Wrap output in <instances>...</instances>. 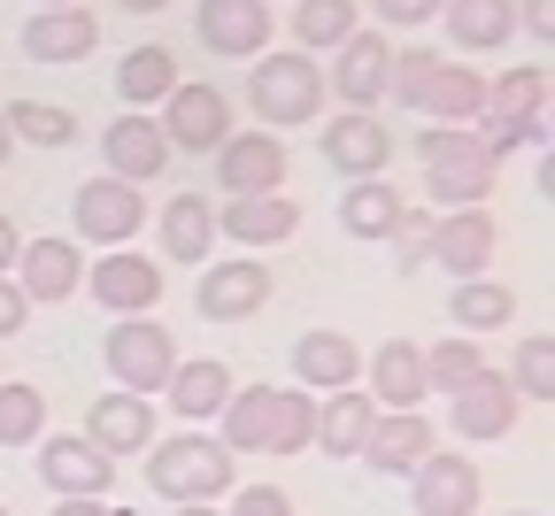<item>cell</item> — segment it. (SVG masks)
I'll return each mask as SVG.
<instances>
[{
  "label": "cell",
  "instance_id": "cell-1",
  "mask_svg": "<svg viewBox=\"0 0 555 516\" xmlns=\"http://www.w3.org/2000/svg\"><path fill=\"white\" fill-rule=\"evenodd\" d=\"M409 146H416V163H425V193H433L440 216H448V208H486V193H494V170H502V163L478 146V131L433 124V131H416Z\"/></svg>",
  "mask_w": 555,
  "mask_h": 516
},
{
  "label": "cell",
  "instance_id": "cell-2",
  "mask_svg": "<svg viewBox=\"0 0 555 516\" xmlns=\"http://www.w3.org/2000/svg\"><path fill=\"white\" fill-rule=\"evenodd\" d=\"M324 69L317 54H255V78H247V108L262 116V131H294V124H317L324 116Z\"/></svg>",
  "mask_w": 555,
  "mask_h": 516
},
{
  "label": "cell",
  "instance_id": "cell-3",
  "mask_svg": "<svg viewBox=\"0 0 555 516\" xmlns=\"http://www.w3.org/2000/svg\"><path fill=\"white\" fill-rule=\"evenodd\" d=\"M232 463H240V455H224V439L178 431V439H155V448H147V486H155L170 508L217 501V493H232Z\"/></svg>",
  "mask_w": 555,
  "mask_h": 516
},
{
  "label": "cell",
  "instance_id": "cell-4",
  "mask_svg": "<svg viewBox=\"0 0 555 516\" xmlns=\"http://www.w3.org/2000/svg\"><path fill=\"white\" fill-rule=\"evenodd\" d=\"M101 362H108V378L116 394H139V401H155L178 371V339L155 324V317H116L108 339H101Z\"/></svg>",
  "mask_w": 555,
  "mask_h": 516
},
{
  "label": "cell",
  "instance_id": "cell-5",
  "mask_svg": "<svg viewBox=\"0 0 555 516\" xmlns=\"http://www.w3.org/2000/svg\"><path fill=\"white\" fill-rule=\"evenodd\" d=\"M139 224H147V193L124 185V178H108V170L69 193V232L93 240V247H131Z\"/></svg>",
  "mask_w": 555,
  "mask_h": 516
},
{
  "label": "cell",
  "instance_id": "cell-6",
  "mask_svg": "<svg viewBox=\"0 0 555 516\" xmlns=\"http://www.w3.org/2000/svg\"><path fill=\"white\" fill-rule=\"evenodd\" d=\"M217 185H224V201H255V193H286V139L278 131H232L217 155Z\"/></svg>",
  "mask_w": 555,
  "mask_h": 516
},
{
  "label": "cell",
  "instance_id": "cell-7",
  "mask_svg": "<svg viewBox=\"0 0 555 516\" xmlns=\"http://www.w3.org/2000/svg\"><path fill=\"white\" fill-rule=\"evenodd\" d=\"M401 155V139L386 131V116H363V108H339L324 124V163L339 185H356V178H386V163Z\"/></svg>",
  "mask_w": 555,
  "mask_h": 516
},
{
  "label": "cell",
  "instance_id": "cell-8",
  "mask_svg": "<svg viewBox=\"0 0 555 516\" xmlns=\"http://www.w3.org/2000/svg\"><path fill=\"white\" fill-rule=\"evenodd\" d=\"M163 139H170V155H217L232 139V93L224 86H178L163 101Z\"/></svg>",
  "mask_w": 555,
  "mask_h": 516
},
{
  "label": "cell",
  "instance_id": "cell-9",
  "mask_svg": "<svg viewBox=\"0 0 555 516\" xmlns=\"http://www.w3.org/2000/svg\"><path fill=\"white\" fill-rule=\"evenodd\" d=\"M39 478H47L62 501H108L116 463L93 448L86 431H54V439H39Z\"/></svg>",
  "mask_w": 555,
  "mask_h": 516
},
{
  "label": "cell",
  "instance_id": "cell-10",
  "mask_svg": "<svg viewBox=\"0 0 555 516\" xmlns=\"http://www.w3.org/2000/svg\"><path fill=\"white\" fill-rule=\"evenodd\" d=\"M193 31H201L208 54H240V62H255V54H270L278 9H270V0H201V9H193Z\"/></svg>",
  "mask_w": 555,
  "mask_h": 516
},
{
  "label": "cell",
  "instance_id": "cell-11",
  "mask_svg": "<svg viewBox=\"0 0 555 516\" xmlns=\"http://www.w3.org/2000/svg\"><path fill=\"white\" fill-rule=\"evenodd\" d=\"M386 62H393V39H386V31H356V39L332 54L324 93H339V108L378 116V101H386Z\"/></svg>",
  "mask_w": 555,
  "mask_h": 516
},
{
  "label": "cell",
  "instance_id": "cell-12",
  "mask_svg": "<svg viewBox=\"0 0 555 516\" xmlns=\"http://www.w3.org/2000/svg\"><path fill=\"white\" fill-rule=\"evenodd\" d=\"M101 163H108V178H124V185L147 193V185L170 170V139H163L155 116H131V108H124V116L101 131Z\"/></svg>",
  "mask_w": 555,
  "mask_h": 516
},
{
  "label": "cell",
  "instance_id": "cell-13",
  "mask_svg": "<svg viewBox=\"0 0 555 516\" xmlns=\"http://www.w3.org/2000/svg\"><path fill=\"white\" fill-rule=\"evenodd\" d=\"M517 386L502 378V371H478L470 386H455L448 394V431L463 439V448H478V439H502L509 424H517Z\"/></svg>",
  "mask_w": 555,
  "mask_h": 516
},
{
  "label": "cell",
  "instance_id": "cell-14",
  "mask_svg": "<svg viewBox=\"0 0 555 516\" xmlns=\"http://www.w3.org/2000/svg\"><path fill=\"white\" fill-rule=\"evenodd\" d=\"M86 285H93V301H101L108 317H147V309L163 301L155 255H131V247H108V255L86 270Z\"/></svg>",
  "mask_w": 555,
  "mask_h": 516
},
{
  "label": "cell",
  "instance_id": "cell-15",
  "mask_svg": "<svg viewBox=\"0 0 555 516\" xmlns=\"http://www.w3.org/2000/svg\"><path fill=\"white\" fill-rule=\"evenodd\" d=\"M270 270L255 262V255H232V262H217V270H201V285H193V309L208 317V324H240V317H255L262 301H270Z\"/></svg>",
  "mask_w": 555,
  "mask_h": 516
},
{
  "label": "cell",
  "instance_id": "cell-16",
  "mask_svg": "<svg viewBox=\"0 0 555 516\" xmlns=\"http://www.w3.org/2000/svg\"><path fill=\"white\" fill-rule=\"evenodd\" d=\"M433 448H440V431L425 424V409H378V416H371V439H363V455H356V463H371L378 478H409Z\"/></svg>",
  "mask_w": 555,
  "mask_h": 516
},
{
  "label": "cell",
  "instance_id": "cell-17",
  "mask_svg": "<svg viewBox=\"0 0 555 516\" xmlns=\"http://www.w3.org/2000/svg\"><path fill=\"white\" fill-rule=\"evenodd\" d=\"M425 262H433V270H455V285H463V278H486V262H494V216H486V208H448V216H433Z\"/></svg>",
  "mask_w": 555,
  "mask_h": 516
},
{
  "label": "cell",
  "instance_id": "cell-18",
  "mask_svg": "<svg viewBox=\"0 0 555 516\" xmlns=\"http://www.w3.org/2000/svg\"><path fill=\"white\" fill-rule=\"evenodd\" d=\"M16 293L31 309H47V301H69V293L86 285V247L78 240H31V247H16Z\"/></svg>",
  "mask_w": 555,
  "mask_h": 516
},
{
  "label": "cell",
  "instance_id": "cell-19",
  "mask_svg": "<svg viewBox=\"0 0 555 516\" xmlns=\"http://www.w3.org/2000/svg\"><path fill=\"white\" fill-rule=\"evenodd\" d=\"M86 439H93L108 463H116V455H147V448H155V401H139V394H93Z\"/></svg>",
  "mask_w": 555,
  "mask_h": 516
},
{
  "label": "cell",
  "instance_id": "cell-20",
  "mask_svg": "<svg viewBox=\"0 0 555 516\" xmlns=\"http://www.w3.org/2000/svg\"><path fill=\"white\" fill-rule=\"evenodd\" d=\"M294 378H301V394H347L363 378V347L347 339V332H301L294 339Z\"/></svg>",
  "mask_w": 555,
  "mask_h": 516
},
{
  "label": "cell",
  "instance_id": "cell-21",
  "mask_svg": "<svg viewBox=\"0 0 555 516\" xmlns=\"http://www.w3.org/2000/svg\"><path fill=\"white\" fill-rule=\"evenodd\" d=\"M409 486H416V516H478V463L470 455H425L409 470Z\"/></svg>",
  "mask_w": 555,
  "mask_h": 516
},
{
  "label": "cell",
  "instance_id": "cell-22",
  "mask_svg": "<svg viewBox=\"0 0 555 516\" xmlns=\"http://www.w3.org/2000/svg\"><path fill=\"white\" fill-rule=\"evenodd\" d=\"M155 240H163L170 262H208V255H217V201H208V193L163 201L155 208Z\"/></svg>",
  "mask_w": 555,
  "mask_h": 516
},
{
  "label": "cell",
  "instance_id": "cell-23",
  "mask_svg": "<svg viewBox=\"0 0 555 516\" xmlns=\"http://www.w3.org/2000/svg\"><path fill=\"white\" fill-rule=\"evenodd\" d=\"M217 232L240 240V247H286L301 232V208L286 193H255V201H224L217 208Z\"/></svg>",
  "mask_w": 555,
  "mask_h": 516
},
{
  "label": "cell",
  "instance_id": "cell-24",
  "mask_svg": "<svg viewBox=\"0 0 555 516\" xmlns=\"http://www.w3.org/2000/svg\"><path fill=\"white\" fill-rule=\"evenodd\" d=\"M433 24H448L455 54H494L517 39V0H440Z\"/></svg>",
  "mask_w": 555,
  "mask_h": 516
},
{
  "label": "cell",
  "instance_id": "cell-25",
  "mask_svg": "<svg viewBox=\"0 0 555 516\" xmlns=\"http://www.w3.org/2000/svg\"><path fill=\"white\" fill-rule=\"evenodd\" d=\"M363 378H371V401L378 409H425V347L409 339H386L378 354H363Z\"/></svg>",
  "mask_w": 555,
  "mask_h": 516
},
{
  "label": "cell",
  "instance_id": "cell-26",
  "mask_svg": "<svg viewBox=\"0 0 555 516\" xmlns=\"http://www.w3.org/2000/svg\"><path fill=\"white\" fill-rule=\"evenodd\" d=\"M401 216H409V201H401L393 178H356V185H339V232H347V240H393Z\"/></svg>",
  "mask_w": 555,
  "mask_h": 516
},
{
  "label": "cell",
  "instance_id": "cell-27",
  "mask_svg": "<svg viewBox=\"0 0 555 516\" xmlns=\"http://www.w3.org/2000/svg\"><path fill=\"white\" fill-rule=\"evenodd\" d=\"M93 47H101L93 9H39V16L24 24V54H31V62H86Z\"/></svg>",
  "mask_w": 555,
  "mask_h": 516
},
{
  "label": "cell",
  "instance_id": "cell-28",
  "mask_svg": "<svg viewBox=\"0 0 555 516\" xmlns=\"http://www.w3.org/2000/svg\"><path fill=\"white\" fill-rule=\"evenodd\" d=\"M185 78H178V54L170 47H131L124 62H116V101L131 108V116H155V101H170Z\"/></svg>",
  "mask_w": 555,
  "mask_h": 516
},
{
  "label": "cell",
  "instance_id": "cell-29",
  "mask_svg": "<svg viewBox=\"0 0 555 516\" xmlns=\"http://www.w3.org/2000/svg\"><path fill=\"white\" fill-rule=\"evenodd\" d=\"M232 371H224V362L217 354H201V362H178V371H170V386H163V401L185 416V424H208V416H217L224 401H232Z\"/></svg>",
  "mask_w": 555,
  "mask_h": 516
},
{
  "label": "cell",
  "instance_id": "cell-30",
  "mask_svg": "<svg viewBox=\"0 0 555 516\" xmlns=\"http://www.w3.org/2000/svg\"><path fill=\"white\" fill-rule=\"evenodd\" d=\"M448 324H455L463 339H478V332H509V324H517V293H509L502 278H463V285L448 293Z\"/></svg>",
  "mask_w": 555,
  "mask_h": 516
},
{
  "label": "cell",
  "instance_id": "cell-31",
  "mask_svg": "<svg viewBox=\"0 0 555 516\" xmlns=\"http://www.w3.org/2000/svg\"><path fill=\"white\" fill-rule=\"evenodd\" d=\"M416 108H425L433 124H478V108H486V78H478V69L470 62H448L440 54V69H433V78H425V101H416Z\"/></svg>",
  "mask_w": 555,
  "mask_h": 516
},
{
  "label": "cell",
  "instance_id": "cell-32",
  "mask_svg": "<svg viewBox=\"0 0 555 516\" xmlns=\"http://www.w3.org/2000/svg\"><path fill=\"white\" fill-rule=\"evenodd\" d=\"M547 62H517L502 78H486V108L478 116H502V124H540L547 116Z\"/></svg>",
  "mask_w": 555,
  "mask_h": 516
},
{
  "label": "cell",
  "instance_id": "cell-33",
  "mask_svg": "<svg viewBox=\"0 0 555 516\" xmlns=\"http://www.w3.org/2000/svg\"><path fill=\"white\" fill-rule=\"evenodd\" d=\"M371 416H378V401L371 394H324L317 401V439L309 448H324V455H363V439H371Z\"/></svg>",
  "mask_w": 555,
  "mask_h": 516
},
{
  "label": "cell",
  "instance_id": "cell-34",
  "mask_svg": "<svg viewBox=\"0 0 555 516\" xmlns=\"http://www.w3.org/2000/svg\"><path fill=\"white\" fill-rule=\"evenodd\" d=\"M356 31V0H294V54H339Z\"/></svg>",
  "mask_w": 555,
  "mask_h": 516
},
{
  "label": "cell",
  "instance_id": "cell-35",
  "mask_svg": "<svg viewBox=\"0 0 555 516\" xmlns=\"http://www.w3.org/2000/svg\"><path fill=\"white\" fill-rule=\"evenodd\" d=\"M309 439H317V394H278V386H270L262 455H309Z\"/></svg>",
  "mask_w": 555,
  "mask_h": 516
},
{
  "label": "cell",
  "instance_id": "cell-36",
  "mask_svg": "<svg viewBox=\"0 0 555 516\" xmlns=\"http://www.w3.org/2000/svg\"><path fill=\"white\" fill-rule=\"evenodd\" d=\"M0 124H9L16 146H78V116L54 108V101H31V93L0 108Z\"/></svg>",
  "mask_w": 555,
  "mask_h": 516
},
{
  "label": "cell",
  "instance_id": "cell-37",
  "mask_svg": "<svg viewBox=\"0 0 555 516\" xmlns=\"http://www.w3.org/2000/svg\"><path fill=\"white\" fill-rule=\"evenodd\" d=\"M47 439V394L31 378H0V448H31Z\"/></svg>",
  "mask_w": 555,
  "mask_h": 516
},
{
  "label": "cell",
  "instance_id": "cell-38",
  "mask_svg": "<svg viewBox=\"0 0 555 516\" xmlns=\"http://www.w3.org/2000/svg\"><path fill=\"white\" fill-rule=\"evenodd\" d=\"M224 424V455H262V424H270V386H232V401L217 409Z\"/></svg>",
  "mask_w": 555,
  "mask_h": 516
},
{
  "label": "cell",
  "instance_id": "cell-39",
  "mask_svg": "<svg viewBox=\"0 0 555 516\" xmlns=\"http://www.w3.org/2000/svg\"><path fill=\"white\" fill-rule=\"evenodd\" d=\"M478 371H486V347L463 339V332H448L440 347H425V386H433V394H455V386H470Z\"/></svg>",
  "mask_w": 555,
  "mask_h": 516
},
{
  "label": "cell",
  "instance_id": "cell-40",
  "mask_svg": "<svg viewBox=\"0 0 555 516\" xmlns=\"http://www.w3.org/2000/svg\"><path fill=\"white\" fill-rule=\"evenodd\" d=\"M509 386H517V401H555V339H547V332H525V339H517Z\"/></svg>",
  "mask_w": 555,
  "mask_h": 516
},
{
  "label": "cell",
  "instance_id": "cell-41",
  "mask_svg": "<svg viewBox=\"0 0 555 516\" xmlns=\"http://www.w3.org/2000/svg\"><path fill=\"white\" fill-rule=\"evenodd\" d=\"M433 69H440L433 47H393V62H386V101L416 108V101H425V78H433Z\"/></svg>",
  "mask_w": 555,
  "mask_h": 516
},
{
  "label": "cell",
  "instance_id": "cell-42",
  "mask_svg": "<svg viewBox=\"0 0 555 516\" xmlns=\"http://www.w3.org/2000/svg\"><path fill=\"white\" fill-rule=\"evenodd\" d=\"M224 516H294V501H286V493H278V486H240Z\"/></svg>",
  "mask_w": 555,
  "mask_h": 516
},
{
  "label": "cell",
  "instance_id": "cell-43",
  "mask_svg": "<svg viewBox=\"0 0 555 516\" xmlns=\"http://www.w3.org/2000/svg\"><path fill=\"white\" fill-rule=\"evenodd\" d=\"M371 9H378V24L416 31V24H433V16H440V0H371Z\"/></svg>",
  "mask_w": 555,
  "mask_h": 516
},
{
  "label": "cell",
  "instance_id": "cell-44",
  "mask_svg": "<svg viewBox=\"0 0 555 516\" xmlns=\"http://www.w3.org/2000/svg\"><path fill=\"white\" fill-rule=\"evenodd\" d=\"M24 324H31V301L16 293V278H0V339H16Z\"/></svg>",
  "mask_w": 555,
  "mask_h": 516
},
{
  "label": "cell",
  "instance_id": "cell-45",
  "mask_svg": "<svg viewBox=\"0 0 555 516\" xmlns=\"http://www.w3.org/2000/svg\"><path fill=\"white\" fill-rule=\"evenodd\" d=\"M517 24H525V31L547 47V39H555V0H525V9H517Z\"/></svg>",
  "mask_w": 555,
  "mask_h": 516
},
{
  "label": "cell",
  "instance_id": "cell-46",
  "mask_svg": "<svg viewBox=\"0 0 555 516\" xmlns=\"http://www.w3.org/2000/svg\"><path fill=\"white\" fill-rule=\"evenodd\" d=\"M16 247H24V232L9 224V216H0V278H9V270H16Z\"/></svg>",
  "mask_w": 555,
  "mask_h": 516
},
{
  "label": "cell",
  "instance_id": "cell-47",
  "mask_svg": "<svg viewBox=\"0 0 555 516\" xmlns=\"http://www.w3.org/2000/svg\"><path fill=\"white\" fill-rule=\"evenodd\" d=\"M47 516H124V508H108V501H54Z\"/></svg>",
  "mask_w": 555,
  "mask_h": 516
},
{
  "label": "cell",
  "instance_id": "cell-48",
  "mask_svg": "<svg viewBox=\"0 0 555 516\" xmlns=\"http://www.w3.org/2000/svg\"><path fill=\"white\" fill-rule=\"evenodd\" d=\"M116 9H131V16H155V9H170V0H116Z\"/></svg>",
  "mask_w": 555,
  "mask_h": 516
},
{
  "label": "cell",
  "instance_id": "cell-49",
  "mask_svg": "<svg viewBox=\"0 0 555 516\" xmlns=\"http://www.w3.org/2000/svg\"><path fill=\"white\" fill-rule=\"evenodd\" d=\"M178 516H224V508H217V501H185Z\"/></svg>",
  "mask_w": 555,
  "mask_h": 516
},
{
  "label": "cell",
  "instance_id": "cell-50",
  "mask_svg": "<svg viewBox=\"0 0 555 516\" xmlns=\"http://www.w3.org/2000/svg\"><path fill=\"white\" fill-rule=\"evenodd\" d=\"M9 155H16V139H9V124H0V170H9Z\"/></svg>",
  "mask_w": 555,
  "mask_h": 516
},
{
  "label": "cell",
  "instance_id": "cell-51",
  "mask_svg": "<svg viewBox=\"0 0 555 516\" xmlns=\"http://www.w3.org/2000/svg\"><path fill=\"white\" fill-rule=\"evenodd\" d=\"M31 9H78V0H31Z\"/></svg>",
  "mask_w": 555,
  "mask_h": 516
},
{
  "label": "cell",
  "instance_id": "cell-52",
  "mask_svg": "<svg viewBox=\"0 0 555 516\" xmlns=\"http://www.w3.org/2000/svg\"><path fill=\"white\" fill-rule=\"evenodd\" d=\"M509 516H540V508H509Z\"/></svg>",
  "mask_w": 555,
  "mask_h": 516
},
{
  "label": "cell",
  "instance_id": "cell-53",
  "mask_svg": "<svg viewBox=\"0 0 555 516\" xmlns=\"http://www.w3.org/2000/svg\"><path fill=\"white\" fill-rule=\"evenodd\" d=\"M0 378H9V371H0Z\"/></svg>",
  "mask_w": 555,
  "mask_h": 516
},
{
  "label": "cell",
  "instance_id": "cell-54",
  "mask_svg": "<svg viewBox=\"0 0 555 516\" xmlns=\"http://www.w3.org/2000/svg\"><path fill=\"white\" fill-rule=\"evenodd\" d=\"M0 516H9V508H0Z\"/></svg>",
  "mask_w": 555,
  "mask_h": 516
}]
</instances>
